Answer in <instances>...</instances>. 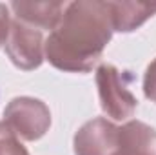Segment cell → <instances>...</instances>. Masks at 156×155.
<instances>
[{
    "label": "cell",
    "instance_id": "obj_5",
    "mask_svg": "<svg viewBox=\"0 0 156 155\" xmlns=\"http://www.w3.org/2000/svg\"><path fill=\"white\" fill-rule=\"evenodd\" d=\"M120 144V126L98 117L87 120L75 135L76 155H115Z\"/></svg>",
    "mask_w": 156,
    "mask_h": 155
},
{
    "label": "cell",
    "instance_id": "obj_4",
    "mask_svg": "<svg viewBox=\"0 0 156 155\" xmlns=\"http://www.w3.org/2000/svg\"><path fill=\"white\" fill-rule=\"evenodd\" d=\"M4 46L11 62L24 71L40 68L45 59V40L42 31L16 18L11 20L9 35Z\"/></svg>",
    "mask_w": 156,
    "mask_h": 155
},
{
    "label": "cell",
    "instance_id": "obj_11",
    "mask_svg": "<svg viewBox=\"0 0 156 155\" xmlns=\"http://www.w3.org/2000/svg\"><path fill=\"white\" fill-rule=\"evenodd\" d=\"M151 9H153V11L156 13V2H153V4H151Z\"/></svg>",
    "mask_w": 156,
    "mask_h": 155
},
{
    "label": "cell",
    "instance_id": "obj_3",
    "mask_svg": "<svg viewBox=\"0 0 156 155\" xmlns=\"http://www.w3.org/2000/svg\"><path fill=\"white\" fill-rule=\"evenodd\" d=\"M4 122L11 131L24 141H38L51 126V112L38 99L16 97L4 110Z\"/></svg>",
    "mask_w": 156,
    "mask_h": 155
},
{
    "label": "cell",
    "instance_id": "obj_12",
    "mask_svg": "<svg viewBox=\"0 0 156 155\" xmlns=\"http://www.w3.org/2000/svg\"><path fill=\"white\" fill-rule=\"evenodd\" d=\"M115 155H122V153H118V152H116V153H115Z\"/></svg>",
    "mask_w": 156,
    "mask_h": 155
},
{
    "label": "cell",
    "instance_id": "obj_6",
    "mask_svg": "<svg viewBox=\"0 0 156 155\" xmlns=\"http://www.w3.org/2000/svg\"><path fill=\"white\" fill-rule=\"evenodd\" d=\"M67 2H13L9 9L16 20H22L40 31H53L64 17Z\"/></svg>",
    "mask_w": 156,
    "mask_h": 155
},
{
    "label": "cell",
    "instance_id": "obj_2",
    "mask_svg": "<svg viewBox=\"0 0 156 155\" xmlns=\"http://www.w3.org/2000/svg\"><path fill=\"white\" fill-rule=\"evenodd\" d=\"M134 75L129 70H118L113 64H100L96 68V86L100 106L104 113L115 120H125L134 115L138 99L131 91Z\"/></svg>",
    "mask_w": 156,
    "mask_h": 155
},
{
    "label": "cell",
    "instance_id": "obj_7",
    "mask_svg": "<svg viewBox=\"0 0 156 155\" xmlns=\"http://www.w3.org/2000/svg\"><path fill=\"white\" fill-rule=\"evenodd\" d=\"M115 31L131 33L138 29L149 17L154 15L151 4L142 2H107Z\"/></svg>",
    "mask_w": 156,
    "mask_h": 155
},
{
    "label": "cell",
    "instance_id": "obj_8",
    "mask_svg": "<svg viewBox=\"0 0 156 155\" xmlns=\"http://www.w3.org/2000/svg\"><path fill=\"white\" fill-rule=\"evenodd\" d=\"M0 155H29L11 128L0 120Z\"/></svg>",
    "mask_w": 156,
    "mask_h": 155
},
{
    "label": "cell",
    "instance_id": "obj_1",
    "mask_svg": "<svg viewBox=\"0 0 156 155\" xmlns=\"http://www.w3.org/2000/svg\"><path fill=\"white\" fill-rule=\"evenodd\" d=\"M115 33L107 2H69L62 20L45 39V59L62 71L89 73Z\"/></svg>",
    "mask_w": 156,
    "mask_h": 155
},
{
    "label": "cell",
    "instance_id": "obj_9",
    "mask_svg": "<svg viewBox=\"0 0 156 155\" xmlns=\"http://www.w3.org/2000/svg\"><path fill=\"white\" fill-rule=\"evenodd\" d=\"M144 93L149 100L156 102V59L147 66L144 75Z\"/></svg>",
    "mask_w": 156,
    "mask_h": 155
},
{
    "label": "cell",
    "instance_id": "obj_10",
    "mask_svg": "<svg viewBox=\"0 0 156 155\" xmlns=\"http://www.w3.org/2000/svg\"><path fill=\"white\" fill-rule=\"evenodd\" d=\"M11 28V15H9V6L0 4V47L5 44L7 35Z\"/></svg>",
    "mask_w": 156,
    "mask_h": 155
}]
</instances>
